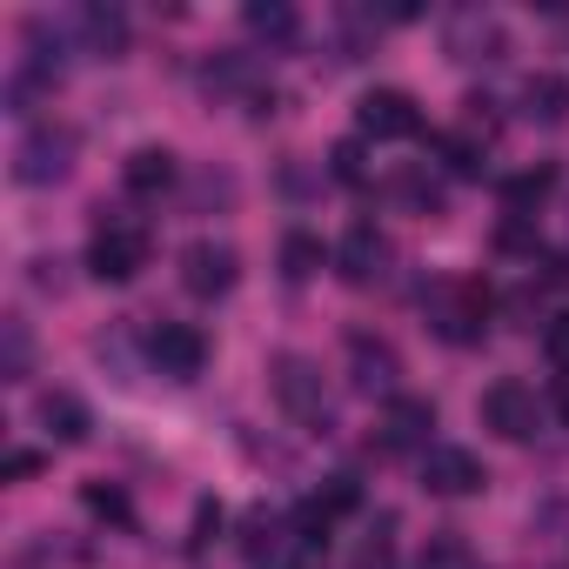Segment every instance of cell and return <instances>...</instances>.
<instances>
[{
    "label": "cell",
    "instance_id": "1",
    "mask_svg": "<svg viewBox=\"0 0 569 569\" xmlns=\"http://www.w3.org/2000/svg\"><path fill=\"white\" fill-rule=\"evenodd\" d=\"M268 382H274V402H281V416H289V422H302V429H316V436L336 422V402H329L322 369H316L309 356H274Z\"/></svg>",
    "mask_w": 569,
    "mask_h": 569
},
{
    "label": "cell",
    "instance_id": "2",
    "mask_svg": "<svg viewBox=\"0 0 569 569\" xmlns=\"http://www.w3.org/2000/svg\"><path fill=\"white\" fill-rule=\"evenodd\" d=\"M74 154H81V134H74V128H61V121H41V128H28V134L14 141V181H21V188L68 181Z\"/></svg>",
    "mask_w": 569,
    "mask_h": 569
},
{
    "label": "cell",
    "instance_id": "3",
    "mask_svg": "<svg viewBox=\"0 0 569 569\" xmlns=\"http://www.w3.org/2000/svg\"><path fill=\"white\" fill-rule=\"evenodd\" d=\"M489 309H496V289H489V281H476V274H462V281H449V289L436 296V316H429V322H436L442 342L469 349V342H482Z\"/></svg>",
    "mask_w": 569,
    "mask_h": 569
},
{
    "label": "cell",
    "instance_id": "4",
    "mask_svg": "<svg viewBox=\"0 0 569 569\" xmlns=\"http://www.w3.org/2000/svg\"><path fill=\"white\" fill-rule=\"evenodd\" d=\"M88 268L94 281H134L148 268V228L134 221H101L94 241H88Z\"/></svg>",
    "mask_w": 569,
    "mask_h": 569
},
{
    "label": "cell",
    "instance_id": "5",
    "mask_svg": "<svg viewBox=\"0 0 569 569\" xmlns=\"http://www.w3.org/2000/svg\"><path fill=\"white\" fill-rule=\"evenodd\" d=\"M234 274H241V254H234L228 241H188V248H181V289H188V296L214 302V296L234 289Z\"/></svg>",
    "mask_w": 569,
    "mask_h": 569
},
{
    "label": "cell",
    "instance_id": "6",
    "mask_svg": "<svg viewBox=\"0 0 569 569\" xmlns=\"http://www.w3.org/2000/svg\"><path fill=\"white\" fill-rule=\"evenodd\" d=\"M482 429H496L502 442H529L536 436V389L516 382V376L489 382L482 389Z\"/></svg>",
    "mask_w": 569,
    "mask_h": 569
},
{
    "label": "cell",
    "instance_id": "7",
    "mask_svg": "<svg viewBox=\"0 0 569 569\" xmlns=\"http://www.w3.org/2000/svg\"><path fill=\"white\" fill-rule=\"evenodd\" d=\"M356 128L369 141H409V134H422V114H416V101L402 88H369L356 101Z\"/></svg>",
    "mask_w": 569,
    "mask_h": 569
},
{
    "label": "cell",
    "instance_id": "8",
    "mask_svg": "<svg viewBox=\"0 0 569 569\" xmlns=\"http://www.w3.org/2000/svg\"><path fill=\"white\" fill-rule=\"evenodd\" d=\"M148 362H154L168 382H194V376L208 369V342H201V329H188V322H161V329L148 336Z\"/></svg>",
    "mask_w": 569,
    "mask_h": 569
},
{
    "label": "cell",
    "instance_id": "9",
    "mask_svg": "<svg viewBox=\"0 0 569 569\" xmlns=\"http://www.w3.org/2000/svg\"><path fill=\"white\" fill-rule=\"evenodd\" d=\"M482 482H489V469H482L476 449H449V442H442V449L422 456V489H429V496H476Z\"/></svg>",
    "mask_w": 569,
    "mask_h": 569
},
{
    "label": "cell",
    "instance_id": "10",
    "mask_svg": "<svg viewBox=\"0 0 569 569\" xmlns=\"http://www.w3.org/2000/svg\"><path fill=\"white\" fill-rule=\"evenodd\" d=\"M349 376H356V389H362V396H396L402 362H396V349H389L382 336L356 329V336H349Z\"/></svg>",
    "mask_w": 569,
    "mask_h": 569
},
{
    "label": "cell",
    "instance_id": "11",
    "mask_svg": "<svg viewBox=\"0 0 569 569\" xmlns=\"http://www.w3.org/2000/svg\"><path fill=\"white\" fill-rule=\"evenodd\" d=\"M382 261H389V241H382L369 221H356V228L342 234V248H336V274L349 281V289H369V281H382Z\"/></svg>",
    "mask_w": 569,
    "mask_h": 569
},
{
    "label": "cell",
    "instance_id": "12",
    "mask_svg": "<svg viewBox=\"0 0 569 569\" xmlns=\"http://www.w3.org/2000/svg\"><path fill=\"white\" fill-rule=\"evenodd\" d=\"M436 429V402L429 396H389L382 409V449H422Z\"/></svg>",
    "mask_w": 569,
    "mask_h": 569
},
{
    "label": "cell",
    "instance_id": "13",
    "mask_svg": "<svg viewBox=\"0 0 569 569\" xmlns=\"http://www.w3.org/2000/svg\"><path fill=\"white\" fill-rule=\"evenodd\" d=\"M74 34H81V48L88 54H121L128 48V14L114 8V0H88V8H74Z\"/></svg>",
    "mask_w": 569,
    "mask_h": 569
},
{
    "label": "cell",
    "instance_id": "14",
    "mask_svg": "<svg viewBox=\"0 0 569 569\" xmlns=\"http://www.w3.org/2000/svg\"><path fill=\"white\" fill-rule=\"evenodd\" d=\"M349 509H362V482H356V476H329V489L296 516L302 542H322V536H329V522H336V516H349Z\"/></svg>",
    "mask_w": 569,
    "mask_h": 569
},
{
    "label": "cell",
    "instance_id": "15",
    "mask_svg": "<svg viewBox=\"0 0 569 569\" xmlns=\"http://www.w3.org/2000/svg\"><path fill=\"white\" fill-rule=\"evenodd\" d=\"M241 556H248V569H274L281 556H289V522H281L274 509H254L241 522Z\"/></svg>",
    "mask_w": 569,
    "mask_h": 569
},
{
    "label": "cell",
    "instance_id": "16",
    "mask_svg": "<svg viewBox=\"0 0 569 569\" xmlns=\"http://www.w3.org/2000/svg\"><path fill=\"white\" fill-rule=\"evenodd\" d=\"M516 101H522V121H536V128H562L569 121V81L562 74H529Z\"/></svg>",
    "mask_w": 569,
    "mask_h": 569
},
{
    "label": "cell",
    "instance_id": "17",
    "mask_svg": "<svg viewBox=\"0 0 569 569\" xmlns=\"http://www.w3.org/2000/svg\"><path fill=\"white\" fill-rule=\"evenodd\" d=\"M121 181H128V194L154 201V194L174 188V154H168V148H134V154L121 161Z\"/></svg>",
    "mask_w": 569,
    "mask_h": 569
},
{
    "label": "cell",
    "instance_id": "18",
    "mask_svg": "<svg viewBox=\"0 0 569 569\" xmlns=\"http://www.w3.org/2000/svg\"><path fill=\"white\" fill-rule=\"evenodd\" d=\"M41 422H48V436H54V442H88V436H94L88 402H81V396H68V389H48V396H41Z\"/></svg>",
    "mask_w": 569,
    "mask_h": 569
},
{
    "label": "cell",
    "instance_id": "19",
    "mask_svg": "<svg viewBox=\"0 0 569 569\" xmlns=\"http://www.w3.org/2000/svg\"><path fill=\"white\" fill-rule=\"evenodd\" d=\"M549 194H556V168H522V174H509V181H502V208H509L516 221H529Z\"/></svg>",
    "mask_w": 569,
    "mask_h": 569
},
{
    "label": "cell",
    "instance_id": "20",
    "mask_svg": "<svg viewBox=\"0 0 569 569\" xmlns=\"http://www.w3.org/2000/svg\"><path fill=\"white\" fill-rule=\"evenodd\" d=\"M241 21H248V34L268 41V48H289V41H296V8H281V0H254Z\"/></svg>",
    "mask_w": 569,
    "mask_h": 569
},
{
    "label": "cell",
    "instance_id": "21",
    "mask_svg": "<svg viewBox=\"0 0 569 569\" xmlns=\"http://www.w3.org/2000/svg\"><path fill=\"white\" fill-rule=\"evenodd\" d=\"M482 148H489V141H482V134H469V128H462V134H436L442 168H449V174H462V181H469V174H482Z\"/></svg>",
    "mask_w": 569,
    "mask_h": 569
},
{
    "label": "cell",
    "instance_id": "22",
    "mask_svg": "<svg viewBox=\"0 0 569 569\" xmlns=\"http://www.w3.org/2000/svg\"><path fill=\"white\" fill-rule=\"evenodd\" d=\"M389 188H396V201H402V208H416V214H442V181H436V174H422V168H402Z\"/></svg>",
    "mask_w": 569,
    "mask_h": 569
},
{
    "label": "cell",
    "instance_id": "23",
    "mask_svg": "<svg viewBox=\"0 0 569 569\" xmlns=\"http://www.w3.org/2000/svg\"><path fill=\"white\" fill-rule=\"evenodd\" d=\"M0 336H8L0 376H8V382H28V362H34V336H28V322H21V316H8V322H0Z\"/></svg>",
    "mask_w": 569,
    "mask_h": 569
},
{
    "label": "cell",
    "instance_id": "24",
    "mask_svg": "<svg viewBox=\"0 0 569 569\" xmlns=\"http://www.w3.org/2000/svg\"><path fill=\"white\" fill-rule=\"evenodd\" d=\"M81 502H88V516H101V522H121V529L134 522V509H128V496H121L114 482H88Z\"/></svg>",
    "mask_w": 569,
    "mask_h": 569
},
{
    "label": "cell",
    "instance_id": "25",
    "mask_svg": "<svg viewBox=\"0 0 569 569\" xmlns=\"http://www.w3.org/2000/svg\"><path fill=\"white\" fill-rule=\"evenodd\" d=\"M281 268H289V281H309L322 268V241L316 234H289L281 241Z\"/></svg>",
    "mask_w": 569,
    "mask_h": 569
},
{
    "label": "cell",
    "instance_id": "26",
    "mask_svg": "<svg viewBox=\"0 0 569 569\" xmlns=\"http://www.w3.org/2000/svg\"><path fill=\"white\" fill-rule=\"evenodd\" d=\"M416 569H469L462 536H429V542H422V556H416Z\"/></svg>",
    "mask_w": 569,
    "mask_h": 569
},
{
    "label": "cell",
    "instance_id": "27",
    "mask_svg": "<svg viewBox=\"0 0 569 569\" xmlns=\"http://www.w3.org/2000/svg\"><path fill=\"white\" fill-rule=\"evenodd\" d=\"M329 174H336L342 188H362V181H369V161H362V148H356V141H336V148H329Z\"/></svg>",
    "mask_w": 569,
    "mask_h": 569
},
{
    "label": "cell",
    "instance_id": "28",
    "mask_svg": "<svg viewBox=\"0 0 569 569\" xmlns=\"http://www.w3.org/2000/svg\"><path fill=\"white\" fill-rule=\"evenodd\" d=\"M389 529H396V516H382V529L356 549V562H349V569H396V542H389Z\"/></svg>",
    "mask_w": 569,
    "mask_h": 569
},
{
    "label": "cell",
    "instance_id": "29",
    "mask_svg": "<svg viewBox=\"0 0 569 569\" xmlns=\"http://www.w3.org/2000/svg\"><path fill=\"white\" fill-rule=\"evenodd\" d=\"M248 61L241 54H221V61H208V88H248Z\"/></svg>",
    "mask_w": 569,
    "mask_h": 569
},
{
    "label": "cell",
    "instance_id": "30",
    "mask_svg": "<svg viewBox=\"0 0 569 569\" xmlns=\"http://www.w3.org/2000/svg\"><path fill=\"white\" fill-rule=\"evenodd\" d=\"M542 349H549V362H556V369H569V316H556V322L542 329Z\"/></svg>",
    "mask_w": 569,
    "mask_h": 569
},
{
    "label": "cell",
    "instance_id": "31",
    "mask_svg": "<svg viewBox=\"0 0 569 569\" xmlns=\"http://www.w3.org/2000/svg\"><path fill=\"white\" fill-rule=\"evenodd\" d=\"M208 536H221V502H201L194 509V549H208Z\"/></svg>",
    "mask_w": 569,
    "mask_h": 569
},
{
    "label": "cell",
    "instance_id": "32",
    "mask_svg": "<svg viewBox=\"0 0 569 569\" xmlns=\"http://www.w3.org/2000/svg\"><path fill=\"white\" fill-rule=\"evenodd\" d=\"M0 469H8V482H28V476L41 469V456H34V449H14L8 462H0Z\"/></svg>",
    "mask_w": 569,
    "mask_h": 569
},
{
    "label": "cell",
    "instance_id": "33",
    "mask_svg": "<svg viewBox=\"0 0 569 569\" xmlns=\"http://www.w3.org/2000/svg\"><path fill=\"white\" fill-rule=\"evenodd\" d=\"M34 281H41V289H54V296L68 289V274H61V261H34Z\"/></svg>",
    "mask_w": 569,
    "mask_h": 569
},
{
    "label": "cell",
    "instance_id": "34",
    "mask_svg": "<svg viewBox=\"0 0 569 569\" xmlns=\"http://www.w3.org/2000/svg\"><path fill=\"white\" fill-rule=\"evenodd\" d=\"M556 409H562V416H569V376H562V382H556Z\"/></svg>",
    "mask_w": 569,
    "mask_h": 569
}]
</instances>
